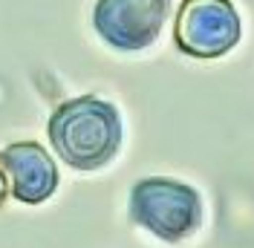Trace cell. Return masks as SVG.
Here are the masks:
<instances>
[{
	"instance_id": "2",
	"label": "cell",
	"mask_w": 254,
	"mask_h": 248,
	"mask_svg": "<svg viewBox=\"0 0 254 248\" xmlns=\"http://www.w3.org/2000/svg\"><path fill=\"white\" fill-rule=\"evenodd\" d=\"M130 217L136 225L165 240L179 243L202 225V199L185 182L150 176L136 182L130 193Z\"/></svg>"
},
{
	"instance_id": "1",
	"label": "cell",
	"mask_w": 254,
	"mask_h": 248,
	"mask_svg": "<svg viewBox=\"0 0 254 248\" xmlns=\"http://www.w3.org/2000/svg\"><path fill=\"white\" fill-rule=\"evenodd\" d=\"M49 144L75 171H98L122 147V119L110 101L78 95L49 116Z\"/></svg>"
},
{
	"instance_id": "3",
	"label": "cell",
	"mask_w": 254,
	"mask_h": 248,
	"mask_svg": "<svg viewBox=\"0 0 254 248\" xmlns=\"http://www.w3.org/2000/svg\"><path fill=\"white\" fill-rule=\"evenodd\" d=\"M240 15L231 0H182L174 23L179 52L190 58H222L240 44Z\"/></svg>"
},
{
	"instance_id": "5",
	"label": "cell",
	"mask_w": 254,
	"mask_h": 248,
	"mask_svg": "<svg viewBox=\"0 0 254 248\" xmlns=\"http://www.w3.org/2000/svg\"><path fill=\"white\" fill-rule=\"evenodd\" d=\"M3 168L9 176V190L23 205L47 202L58 187V168L38 141H15L3 150Z\"/></svg>"
},
{
	"instance_id": "4",
	"label": "cell",
	"mask_w": 254,
	"mask_h": 248,
	"mask_svg": "<svg viewBox=\"0 0 254 248\" xmlns=\"http://www.w3.org/2000/svg\"><path fill=\"white\" fill-rule=\"evenodd\" d=\"M168 9L171 0H98L93 29L119 52H142L156 44Z\"/></svg>"
},
{
	"instance_id": "6",
	"label": "cell",
	"mask_w": 254,
	"mask_h": 248,
	"mask_svg": "<svg viewBox=\"0 0 254 248\" xmlns=\"http://www.w3.org/2000/svg\"><path fill=\"white\" fill-rule=\"evenodd\" d=\"M9 193V176H6V168H3V156H0V205Z\"/></svg>"
}]
</instances>
